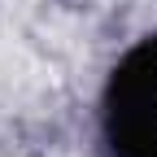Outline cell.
<instances>
[{"instance_id":"cell-1","label":"cell","mask_w":157,"mask_h":157,"mask_svg":"<svg viewBox=\"0 0 157 157\" xmlns=\"http://www.w3.org/2000/svg\"><path fill=\"white\" fill-rule=\"evenodd\" d=\"M101 140L109 157H157V35L113 61L101 92Z\"/></svg>"}]
</instances>
